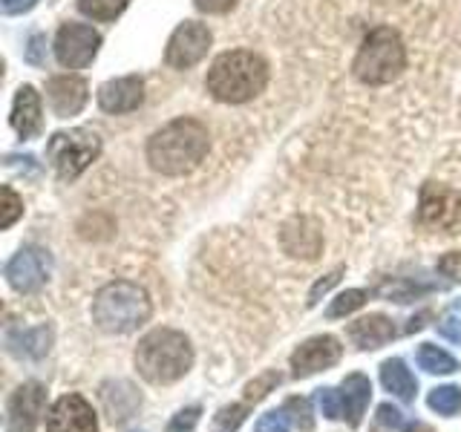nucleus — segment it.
Instances as JSON below:
<instances>
[{
    "mask_svg": "<svg viewBox=\"0 0 461 432\" xmlns=\"http://www.w3.org/2000/svg\"><path fill=\"white\" fill-rule=\"evenodd\" d=\"M208 127L196 119H176L156 130L148 141V162L162 176H185L208 156Z\"/></svg>",
    "mask_w": 461,
    "mask_h": 432,
    "instance_id": "nucleus-1",
    "label": "nucleus"
},
{
    "mask_svg": "<svg viewBox=\"0 0 461 432\" xmlns=\"http://www.w3.org/2000/svg\"><path fill=\"white\" fill-rule=\"evenodd\" d=\"M136 369L148 383L167 386L182 381L194 366V349L182 331L176 328H153L136 346Z\"/></svg>",
    "mask_w": 461,
    "mask_h": 432,
    "instance_id": "nucleus-2",
    "label": "nucleus"
},
{
    "mask_svg": "<svg viewBox=\"0 0 461 432\" xmlns=\"http://www.w3.org/2000/svg\"><path fill=\"white\" fill-rule=\"evenodd\" d=\"M268 84V64L257 52L234 50L222 52L208 69L205 86L222 104H245L257 98Z\"/></svg>",
    "mask_w": 461,
    "mask_h": 432,
    "instance_id": "nucleus-3",
    "label": "nucleus"
},
{
    "mask_svg": "<svg viewBox=\"0 0 461 432\" xmlns=\"http://www.w3.org/2000/svg\"><path fill=\"white\" fill-rule=\"evenodd\" d=\"M150 297L136 283H110L93 300V320L107 335H127L150 320Z\"/></svg>",
    "mask_w": 461,
    "mask_h": 432,
    "instance_id": "nucleus-4",
    "label": "nucleus"
},
{
    "mask_svg": "<svg viewBox=\"0 0 461 432\" xmlns=\"http://www.w3.org/2000/svg\"><path fill=\"white\" fill-rule=\"evenodd\" d=\"M403 67H407V50H403V40L395 29L378 26L364 38L360 50L355 55V78L364 81L369 86H381L395 81Z\"/></svg>",
    "mask_w": 461,
    "mask_h": 432,
    "instance_id": "nucleus-5",
    "label": "nucleus"
},
{
    "mask_svg": "<svg viewBox=\"0 0 461 432\" xmlns=\"http://www.w3.org/2000/svg\"><path fill=\"white\" fill-rule=\"evenodd\" d=\"M101 153V139L95 130L76 127L55 133L47 144V158L64 182L78 179Z\"/></svg>",
    "mask_w": 461,
    "mask_h": 432,
    "instance_id": "nucleus-6",
    "label": "nucleus"
},
{
    "mask_svg": "<svg viewBox=\"0 0 461 432\" xmlns=\"http://www.w3.org/2000/svg\"><path fill=\"white\" fill-rule=\"evenodd\" d=\"M418 222L427 230H441L453 234L461 222V194L447 184L427 182L421 187V202H418Z\"/></svg>",
    "mask_w": 461,
    "mask_h": 432,
    "instance_id": "nucleus-7",
    "label": "nucleus"
},
{
    "mask_svg": "<svg viewBox=\"0 0 461 432\" xmlns=\"http://www.w3.org/2000/svg\"><path fill=\"white\" fill-rule=\"evenodd\" d=\"M101 35L86 23H64L55 38V58L67 69H84L98 55Z\"/></svg>",
    "mask_w": 461,
    "mask_h": 432,
    "instance_id": "nucleus-8",
    "label": "nucleus"
},
{
    "mask_svg": "<svg viewBox=\"0 0 461 432\" xmlns=\"http://www.w3.org/2000/svg\"><path fill=\"white\" fill-rule=\"evenodd\" d=\"M208 50H211V29L199 21H185L176 26V32L167 40L165 61L173 69H191L208 55Z\"/></svg>",
    "mask_w": 461,
    "mask_h": 432,
    "instance_id": "nucleus-9",
    "label": "nucleus"
},
{
    "mask_svg": "<svg viewBox=\"0 0 461 432\" xmlns=\"http://www.w3.org/2000/svg\"><path fill=\"white\" fill-rule=\"evenodd\" d=\"M50 271H52L50 251L29 245V248H21L6 263V283L14 288V292L32 294V292H38V288L50 280Z\"/></svg>",
    "mask_w": 461,
    "mask_h": 432,
    "instance_id": "nucleus-10",
    "label": "nucleus"
},
{
    "mask_svg": "<svg viewBox=\"0 0 461 432\" xmlns=\"http://www.w3.org/2000/svg\"><path fill=\"white\" fill-rule=\"evenodd\" d=\"M43 407H47V389L41 383L29 381V383L18 386L6 403L4 432H35L41 415H43Z\"/></svg>",
    "mask_w": 461,
    "mask_h": 432,
    "instance_id": "nucleus-11",
    "label": "nucleus"
},
{
    "mask_svg": "<svg viewBox=\"0 0 461 432\" xmlns=\"http://www.w3.org/2000/svg\"><path fill=\"white\" fill-rule=\"evenodd\" d=\"M343 346L338 343V338L331 335H317L306 343H300L292 352V374L294 378H309L314 372L331 369L340 360Z\"/></svg>",
    "mask_w": 461,
    "mask_h": 432,
    "instance_id": "nucleus-12",
    "label": "nucleus"
},
{
    "mask_svg": "<svg viewBox=\"0 0 461 432\" xmlns=\"http://www.w3.org/2000/svg\"><path fill=\"white\" fill-rule=\"evenodd\" d=\"M47 432H98L93 407L81 395H64L52 403L47 415Z\"/></svg>",
    "mask_w": 461,
    "mask_h": 432,
    "instance_id": "nucleus-13",
    "label": "nucleus"
},
{
    "mask_svg": "<svg viewBox=\"0 0 461 432\" xmlns=\"http://www.w3.org/2000/svg\"><path fill=\"white\" fill-rule=\"evenodd\" d=\"M90 98V86L78 76H55L47 81V101L58 119L78 115Z\"/></svg>",
    "mask_w": 461,
    "mask_h": 432,
    "instance_id": "nucleus-14",
    "label": "nucleus"
},
{
    "mask_svg": "<svg viewBox=\"0 0 461 432\" xmlns=\"http://www.w3.org/2000/svg\"><path fill=\"white\" fill-rule=\"evenodd\" d=\"M144 101V81L139 76H124V78H113L107 84H101L98 90V104L104 112L122 115V112H133L141 107Z\"/></svg>",
    "mask_w": 461,
    "mask_h": 432,
    "instance_id": "nucleus-15",
    "label": "nucleus"
},
{
    "mask_svg": "<svg viewBox=\"0 0 461 432\" xmlns=\"http://www.w3.org/2000/svg\"><path fill=\"white\" fill-rule=\"evenodd\" d=\"M346 335H349V340L357 346L360 352H372V349H381V346H386L389 340H393L398 335V328L386 314H369V317H360V320L349 323Z\"/></svg>",
    "mask_w": 461,
    "mask_h": 432,
    "instance_id": "nucleus-16",
    "label": "nucleus"
},
{
    "mask_svg": "<svg viewBox=\"0 0 461 432\" xmlns=\"http://www.w3.org/2000/svg\"><path fill=\"white\" fill-rule=\"evenodd\" d=\"M283 248L292 254V256H300V259H314L323 248V234L321 228H317L312 220L306 216H300V220H292L285 228H283Z\"/></svg>",
    "mask_w": 461,
    "mask_h": 432,
    "instance_id": "nucleus-17",
    "label": "nucleus"
},
{
    "mask_svg": "<svg viewBox=\"0 0 461 432\" xmlns=\"http://www.w3.org/2000/svg\"><path fill=\"white\" fill-rule=\"evenodd\" d=\"M101 403H104V412L113 424H127L130 418L136 415L141 407V395L136 392L133 383L127 381H110L101 389Z\"/></svg>",
    "mask_w": 461,
    "mask_h": 432,
    "instance_id": "nucleus-18",
    "label": "nucleus"
},
{
    "mask_svg": "<svg viewBox=\"0 0 461 432\" xmlns=\"http://www.w3.org/2000/svg\"><path fill=\"white\" fill-rule=\"evenodd\" d=\"M52 346V328L35 326V328H9L6 331V352L21 360H41Z\"/></svg>",
    "mask_w": 461,
    "mask_h": 432,
    "instance_id": "nucleus-19",
    "label": "nucleus"
},
{
    "mask_svg": "<svg viewBox=\"0 0 461 432\" xmlns=\"http://www.w3.org/2000/svg\"><path fill=\"white\" fill-rule=\"evenodd\" d=\"M340 398H343V418L346 424H349L352 429L360 427V421H364L366 415V407L372 400V383L366 374H346L343 383H340Z\"/></svg>",
    "mask_w": 461,
    "mask_h": 432,
    "instance_id": "nucleus-20",
    "label": "nucleus"
},
{
    "mask_svg": "<svg viewBox=\"0 0 461 432\" xmlns=\"http://www.w3.org/2000/svg\"><path fill=\"white\" fill-rule=\"evenodd\" d=\"M12 127L21 139H35L41 133V95L35 86L23 84L12 104Z\"/></svg>",
    "mask_w": 461,
    "mask_h": 432,
    "instance_id": "nucleus-21",
    "label": "nucleus"
},
{
    "mask_svg": "<svg viewBox=\"0 0 461 432\" xmlns=\"http://www.w3.org/2000/svg\"><path fill=\"white\" fill-rule=\"evenodd\" d=\"M381 383L386 392H393L398 400L403 403H412L415 395H418V381L415 374L407 369V364H403L401 357H389L381 364Z\"/></svg>",
    "mask_w": 461,
    "mask_h": 432,
    "instance_id": "nucleus-22",
    "label": "nucleus"
},
{
    "mask_svg": "<svg viewBox=\"0 0 461 432\" xmlns=\"http://www.w3.org/2000/svg\"><path fill=\"white\" fill-rule=\"evenodd\" d=\"M418 366L429 374H453V372H458V360L450 352L438 349V346L421 343L418 346Z\"/></svg>",
    "mask_w": 461,
    "mask_h": 432,
    "instance_id": "nucleus-23",
    "label": "nucleus"
},
{
    "mask_svg": "<svg viewBox=\"0 0 461 432\" xmlns=\"http://www.w3.org/2000/svg\"><path fill=\"white\" fill-rule=\"evenodd\" d=\"M427 403L432 412H438L444 418H453L461 410V389L458 386H436L427 395Z\"/></svg>",
    "mask_w": 461,
    "mask_h": 432,
    "instance_id": "nucleus-24",
    "label": "nucleus"
},
{
    "mask_svg": "<svg viewBox=\"0 0 461 432\" xmlns=\"http://www.w3.org/2000/svg\"><path fill=\"white\" fill-rule=\"evenodd\" d=\"M424 292H427V285H418L415 280H386L378 285V294L386 297L389 302H412Z\"/></svg>",
    "mask_w": 461,
    "mask_h": 432,
    "instance_id": "nucleus-25",
    "label": "nucleus"
},
{
    "mask_svg": "<svg viewBox=\"0 0 461 432\" xmlns=\"http://www.w3.org/2000/svg\"><path fill=\"white\" fill-rule=\"evenodd\" d=\"M130 0H78V9L93 21H115Z\"/></svg>",
    "mask_w": 461,
    "mask_h": 432,
    "instance_id": "nucleus-26",
    "label": "nucleus"
},
{
    "mask_svg": "<svg viewBox=\"0 0 461 432\" xmlns=\"http://www.w3.org/2000/svg\"><path fill=\"white\" fill-rule=\"evenodd\" d=\"M366 297L369 294L364 292V288H349V292L338 294L335 300H331V306L326 309V320H338V317H346V314L357 311L366 302Z\"/></svg>",
    "mask_w": 461,
    "mask_h": 432,
    "instance_id": "nucleus-27",
    "label": "nucleus"
},
{
    "mask_svg": "<svg viewBox=\"0 0 461 432\" xmlns=\"http://www.w3.org/2000/svg\"><path fill=\"white\" fill-rule=\"evenodd\" d=\"M285 418L292 421L300 432H312L314 429V415H312V403L306 398H288L283 403Z\"/></svg>",
    "mask_w": 461,
    "mask_h": 432,
    "instance_id": "nucleus-28",
    "label": "nucleus"
},
{
    "mask_svg": "<svg viewBox=\"0 0 461 432\" xmlns=\"http://www.w3.org/2000/svg\"><path fill=\"white\" fill-rule=\"evenodd\" d=\"M280 372H274V369H268V372H263L259 378H254L249 386H245V400L249 403H257V400H263L274 386H280Z\"/></svg>",
    "mask_w": 461,
    "mask_h": 432,
    "instance_id": "nucleus-29",
    "label": "nucleus"
},
{
    "mask_svg": "<svg viewBox=\"0 0 461 432\" xmlns=\"http://www.w3.org/2000/svg\"><path fill=\"white\" fill-rule=\"evenodd\" d=\"M317 403H321V412H323V418H329V421H338V418H343L340 389H331V386L317 389Z\"/></svg>",
    "mask_w": 461,
    "mask_h": 432,
    "instance_id": "nucleus-30",
    "label": "nucleus"
},
{
    "mask_svg": "<svg viewBox=\"0 0 461 432\" xmlns=\"http://www.w3.org/2000/svg\"><path fill=\"white\" fill-rule=\"evenodd\" d=\"M245 415H249V407H242V403H230V407H222L213 415V427L225 429V432H234L245 421Z\"/></svg>",
    "mask_w": 461,
    "mask_h": 432,
    "instance_id": "nucleus-31",
    "label": "nucleus"
},
{
    "mask_svg": "<svg viewBox=\"0 0 461 432\" xmlns=\"http://www.w3.org/2000/svg\"><path fill=\"white\" fill-rule=\"evenodd\" d=\"M21 213H23V199L9 184H4V216H0V228H12Z\"/></svg>",
    "mask_w": 461,
    "mask_h": 432,
    "instance_id": "nucleus-32",
    "label": "nucleus"
},
{
    "mask_svg": "<svg viewBox=\"0 0 461 432\" xmlns=\"http://www.w3.org/2000/svg\"><path fill=\"white\" fill-rule=\"evenodd\" d=\"M199 415H202L199 407H185V410H179L176 415L170 418V424L165 427V432H194L196 424H199Z\"/></svg>",
    "mask_w": 461,
    "mask_h": 432,
    "instance_id": "nucleus-33",
    "label": "nucleus"
},
{
    "mask_svg": "<svg viewBox=\"0 0 461 432\" xmlns=\"http://www.w3.org/2000/svg\"><path fill=\"white\" fill-rule=\"evenodd\" d=\"M340 277H343V268H335L331 274H326L323 280H317V283L312 285V292H309V306H317V302H321V297L329 294L331 288H335V285L340 283Z\"/></svg>",
    "mask_w": 461,
    "mask_h": 432,
    "instance_id": "nucleus-34",
    "label": "nucleus"
},
{
    "mask_svg": "<svg viewBox=\"0 0 461 432\" xmlns=\"http://www.w3.org/2000/svg\"><path fill=\"white\" fill-rule=\"evenodd\" d=\"M375 421H378L381 429H401L403 427V412L398 407H393V403H381Z\"/></svg>",
    "mask_w": 461,
    "mask_h": 432,
    "instance_id": "nucleus-35",
    "label": "nucleus"
},
{
    "mask_svg": "<svg viewBox=\"0 0 461 432\" xmlns=\"http://www.w3.org/2000/svg\"><path fill=\"white\" fill-rule=\"evenodd\" d=\"M23 55H26L29 64L41 67L43 58H47V38H43V35H32V38H29V43H26V52Z\"/></svg>",
    "mask_w": 461,
    "mask_h": 432,
    "instance_id": "nucleus-36",
    "label": "nucleus"
},
{
    "mask_svg": "<svg viewBox=\"0 0 461 432\" xmlns=\"http://www.w3.org/2000/svg\"><path fill=\"white\" fill-rule=\"evenodd\" d=\"M259 432H288V418L285 412H266L259 418Z\"/></svg>",
    "mask_w": 461,
    "mask_h": 432,
    "instance_id": "nucleus-37",
    "label": "nucleus"
},
{
    "mask_svg": "<svg viewBox=\"0 0 461 432\" xmlns=\"http://www.w3.org/2000/svg\"><path fill=\"white\" fill-rule=\"evenodd\" d=\"M438 271L444 274V277L450 280H458L461 283V251H453L438 259Z\"/></svg>",
    "mask_w": 461,
    "mask_h": 432,
    "instance_id": "nucleus-38",
    "label": "nucleus"
},
{
    "mask_svg": "<svg viewBox=\"0 0 461 432\" xmlns=\"http://www.w3.org/2000/svg\"><path fill=\"white\" fill-rule=\"evenodd\" d=\"M199 12H208V14H222L230 12L237 6V0H194Z\"/></svg>",
    "mask_w": 461,
    "mask_h": 432,
    "instance_id": "nucleus-39",
    "label": "nucleus"
},
{
    "mask_svg": "<svg viewBox=\"0 0 461 432\" xmlns=\"http://www.w3.org/2000/svg\"><path fill=\"white\" fill-rule=\"evenodd\" d=\"M38 4V0H0V6H4L6 14H21V12H29Z\"/></svg>",
    "mask_w": 461,
    "mask_h": 432,
    "instance_id": "nucleus-40",
    "label": "nucleus"
},
{
    "mask_svg": "<svg viewBox=\"0 0 461 432\" xmlns=\"http://www.w3.org/2000/svg\"><path fill=\"white\" fill-rule=\"evenodd\" d=\"M438 328H441V335H447L450 340H461V323H456V320H444V323H438Z\"/></svg>",
    "mask_w": 461,
    "mask_h": 432,
    "instance_id": "nucleus-41",
    "label": "nucleus"
},
{
    "mask_svg": "<svg viewBox=\"0 0 461 432\" xmlns=\"http://www.w3.org/2000/svg\"><path fill=\"white\" fill-rule=\"evenodd\" d=\"M429 317V311H424V314H418V317H412L410 320V326H407V331H418V328H424V320Z\"/></svg>",
    "mask_w": 461,
    "mask_h": 432,
    "instance_id": "nucleus-42",
    "label": "nucleus"
},
{
    "mask_svg": "<svg viewBox=\"0 0 461 432\" xmlns=\"http://www.w3.org/2000/svg\"><path fill=\"white\" fill-rule=\"evenodd\" d=\"M407 432H432V427H427V424H421V421H415V424L407 427Z\"/></svg>",
    "mask_w": 461,
    "mask_h": 432,
    "instance_id": "nucleus-43",
    "label": "nucleus"
},
{
    "mask_svg": "<svg viewBox=\"0 0 461 432\" xmlns=\"http://www.w3.org/2000/svg\"><path fill=\"white\" fill-rule=\"evenodd\" d=\"M453 309H456V311H461V300H456V302H453Z\"/></svg>",
    "mask_w": 461,
    "mask_h": 432,
    "instance_id": "nucleus-44",
    "label": "nucleus"
},
{
    "mask_svg": "<svg viewBox=\"0 0 461 432\" xmlns=\"http://www.w3.org/2000/svg\"><path fill=\"white\" fill-rule=\"evenodd\" d=\"M213 432H225V429H213Z\"/></svg>",
    "mask_w": 461,
    "mask_h": 432,
    "instance_id": "nucleus-45",
    "label": "nucleus"
}]
</instances>
